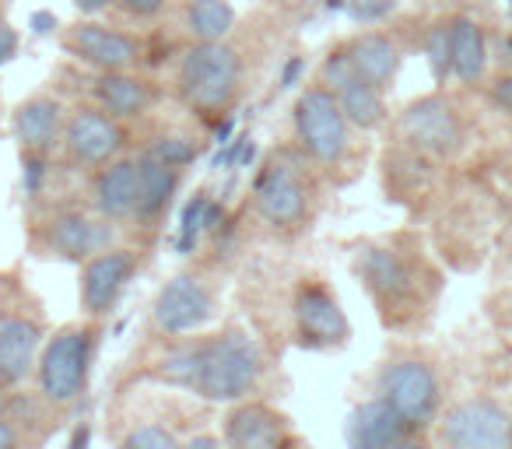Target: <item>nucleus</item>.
<instances>
[{"instance_id":"nucleus-1","label":"nucleus","mask_w":512,"mask_h":449,"mask_svg":"<svg viewBox=\"0 0 512 449\" xmlns=\"http://www.w3.org/2000/svg\"><path fill=\"white\" fill-rule=\"evenodd\" d=\"M102 327L99 320L67 323L57 334L46 337L36 362L39 397L46 407H71L85 397L88 379L95 369V351H99Z\"/></svg>"},{"instance_id":"nucleus-2","label":"nucleus","mask_w":512,"mask_h":449,"mask_svg":"<svg viewBox=\"0 0 512 449\" xmlns=\"http://www.w3.org/2000/svg\"><path fill=\"white\" fill-rule=\"evenodd\" d=\"M264 379V351L239 327H225L221 334L204 337L200 351V376L197 397L214 400V404H235L246 400Z\"/></svg>"},{"instance_id":"nucleus-3","label":"nucleus","mask_w":512,"mask_h":449,"mask_svg":"<svg viewBox=\"0 0 512 449\" xmlns=\"http://www.w3.org/2000/svg\"><path fill=\"white\" fill-rule=\"evenodd\" d=\"M242 88V53L228 39L193 43L176 71V92L193 113H225Z\"/></svg>"},{"instance_id":"nucleus-4","label":"nucleus","mask_w":512,"mask_h":449,"mask_svg":"<svg viewBox=\"0 0 512 449\" xmlns=\"http://www.w3.org/2000/svg\"><path fill=\"white\" fill-rule=\"evenodd\" d=\"M46 344L43 306L22 281L0 278V383L22 386Z\"/></svg>"},{"instance_id":"nucleus-5","label":"nucleus","mask_w":512,"mask_h":449,"mask_svg":"<svg viewBox=\"0 0 512 449\" xmlns=\"http://www.w3.org/2000/svg\"><path fill=\"white\" fill-rule=\"evenodd\" d=\"M309 158L292 151H274L264 162L253 186L256 214L278 232H295L309 221L313 211V183H309Z\"/></svg>"},{"instance_id":"nucleus-6","label":"nucleus","mask_w":512,"mask_h":449,"mask_svg":"<svg viewBox=\"0 0 512 449\" xmlns=\"http://www.w3.org/2000/svg\"><path fill=\"white\" fill-rule=\"evenodd\" d=\"M295 141L309 162L334 169L351 151V120L327 85H313L295 102Z\"/></svg>"},{"instance_id":"nucleus-7","label":"nucleus","mask_w":512,"mask_h":449,"mask_svg":"<svg viewBox=\"0 0 512 449\" xmlns=\"http://www.w3.org/2000/svg\"><path fill=\"white\" fill-rule=\"evenodd\" d=\"M376 390L386 404H393V411L414 428H428L439 418L442 404V383L439 372L421 358H393L379 369Z\"/></svg>"},{"instance_id":"nucleus-8","label":"nucleus","mask_w":512,"mask_h":449,"mask_svg":"<svg viewBox=\"0 0 512 449\" xmlns=\"http://www.w3.org/2000/svg\"><path fill=\"white\" fill-rule=\"evenodd\" d=\"M355 274L386 320L393 313H404L418 299V271H414V264L397 246H386V243L362 246L355 257Z\"/></svg>"},{"instance_id":"nucleus-9","label":"nucleus","mask_w":512,"mask_h":449,"mask_svg":"<svg viewBox=\"0 0 512 449\" xmlns=\"http://www.w3.org/2000/svg\"><path fill=\"white\" fill-rule=\"evenodd\" d=\"M60 148L74 169H99L120 158V151L127 148V130H123V120H116L102 106H78L67 113Z\"/></svg>"},{"instance_id":"nucleus-10","label":"nucleus","mask_w":512,"mask_h":449,"mask_svg":"<svg viewBox=\"0 0 512 449\" xmlns=\"http://www.w3.org/2000/svg\"><path fill=\"white\" fill-rule=\"evenodd\" d=\"M292 320H295V337L309 351L341 348L351 337V323L344 316L341 302H337V295L320 278H306L295 288Z\"/></svg>"},{"instance_id":"nucleus-11","label":"nucleus","mask_w":512,"mask_h":449,"mask_svg":"<svg viewBox=\"0 0 512 449\" xmlns=\"http://www.w3.org/2000/svg\"><path fill=\"white\" fill-rule=\"evenodd\" d=\"M214 313H218V295H214L211 281H204L200 274H176L158 292L151 320H155L158 334L186 337L204 330L214 320Z\"/></svg>"},{"instance_id":"nucleus-12","label":"nucleus","mask_w":512,"mask_h":449,"mask_svg":"<svg viewBox=\"0 0 512 449\" xmlns=\"http://www.w3.org/2000/svg\"><path fill=\"white\" fill-rule=\"evenodd\" d=\"M137 267V250L127 246H109V250L95 253L81 264V281H78V299H81V313L88 320H106L116 306H120L123 292L134 281Z\"/></svg>"},{"instance_id":"nucleus-13","label":"nucleus","mask_w":512,"mask_h":449,"mask_svg":"<svg viewBox=\"0 0 512 449\" xmlns=\"http://www.w3.org/2000/svg\"><path fill=\"white\" fill-rule=\"evenodd\" d=\"M439 439L453 449H509L512 418L495 400H463L446 411L439 425Z\"/></svg>"},{"instance_id":"nucleus-14","label":"nucleus","mask_w":512,"mask_h":449,"mask_svg":"<svg viewBox=\"0 0 512 449\" xmlns=\"http://www.w3.org/2000/svg\"><path fill=\"white\" fill-rule=\"evenodd\" d=\"M64 50L95 71H134L144 60L141 39L102 22H74L64 32Z\"/></svg>"},{"instance_id":"nucleus-15","label":"nucleus","mask_w":512,"mask_h":449,"mask_svg":"<svg viewBox=\"0 0 512 449\" xmlns=\"http://www.w3.org/2000/svg\"><path fill=\"white\" fill-rule=\"evenodd\" d=\"M320 85H327L337 95V102L348 113L351 127L358 130H376L386 123V102H383V88L372 85L369 78L355 71L348 50H334L320 67Z\"/></svg>"},{"instance_id":"nucleus-16","label":"nucleus","mask_w":512,"mask_h":449,"mask_svg":"<svg viewBox=\"0 0 512 449\" xmlns=\"http://www.w3.org/2000/svg\"><path fill=\"white\" fill-rule=\"evenodd\" d=\"M400 137L411 144L414 151L432 158H449L453 151H460L463 144V127L456 109L449 106L439 95H428V99H418L404 109L397 123Z\"/></svg>"},{"instance_id":"nucleus-17","label":"nucleus","mask_w":512,"mask_h":449,"mask_svg":"<svg viewBox=\"0 0 512 449\" xmlns=\"http://www.w3.org/2000/svg\"><path fill=\"white\" fill-rule=\"evenodd\" d=\"M113 221H106L102 214L88 211H57L43 225V250L57 260H71V264H85L88 257L109 250L113 246Z\"/></svg>"},{"instance_id":"nucleus-18","label":"nucleus","mask_w":512,"mask_h":449,"mask_svg":"<svg viewBox=\"0 0 512 449\" xmlns=\"http://www.w3.org/2000/svg\"><path fill=\"white\" fill-rule=\"evenodd\" d=\"M67 109L57 95H32L11 116V130L22 148V158H50L53 148L64 141Z\"/></svg>"},{"instance_id":"nucleus-19","label":"nucleus","mask_w":512,"mask_h":449,"mask_svg":"<svg viewBox=\"0 0 512 449\" xmlns=\"http://www.w3.org/2000/svg\"><path fill=\"white\" fill-rule=\"evenodd\" d=\"M295 442L292 421L264 400H242L225 418V446L232 449H278Z\"/></svg>"},{"instance_id":"nucleus-20","label":"nucleus","mask_w":512,"mask_h":449,"mask_svg":"<svg viewBox=\"0 0 512 449\" xmlns=\"http://www.w3.org/2000/svg\"><path fill=\"white\" fill-rule=\"evenodd\" d=\"M179 183H183V169H176V165L162 162V158L148 155L141 148V155H137V207H134L137 229H158L162 225Z\"/></svg>"},{"instance_id":"nucleus-21","label":"nucleus","mask_w":512,"mask_h":449,"mask_svg":"<svg viewBox=\"0 0 512 449\" xmlns=\"http://www.w3.org/2000/svg\"><path fill=\"white\" fill-rule=\"evenodd\" d=\"M414 428L393 411V404H386L383 397H372L365 404H358L344 428V439L355 449H393L407 446L414 439Z\"/></svg>"},{"instance_id":"nucleus-22","label":"nucleus","mask_w":512,"mask_h":449,"mask_svg":"<svg viewBox=\"0 0 512 449\" xmlns=\"http://www.w3.org/2000/svg\"><path fill=\"white\" fill-rule=\"evenodd\" d=\"M92 99L116 120H141L155 109L158 88L134 71H95Z\"/></svg>"},{"instance_id":"nucleus-23","label":"nucleus","mask_w":512,"mask_h":449,"mask_svg":"<svg viewBox=\"0 0 512 449\" xmlns=\"http://www.w3.org/2000/svg\"><path fill=\"white\" fill-rule=\"evenodd\" d=\"M92 207L113 225L134 221L137 207V158H113L99 165L92 179Z\"/></svg>"},{"instance_id":"nucleus-24","label":"nucleus","mask_w":512,"mask_h":449,"mask_svg":"<svg viewBox=\"0 0 512 449\" xmlns=\"http://www.w3.org/2000/svg\"><path fill=\"white\" fill-rule=\"evenodd\" d=\"M344 50H348L355 71L362 74V78H369L372 85L386 88L393 78H397L400 50H397V43L386 36V32H362V36L351 39Z\"/></svg>"},{"instance_id":"nucleus-25","label":"nucleus","mask_w":512,"mask_h":449,"mask_svg":"<svg viewBox=\"0 0 512 449\" xmlns=\"http://www.w3.org/2000/svg\"><path fill=\"white\" fill-rule=\"evenodd\" d=\"M200 351H204V337H176L169 348L158 355V362L148 369L151 379L158 383L179 386V390H197L200 376Z\"/></svg>"},{"instance_id":"nucleus-26","label":"nucleus","mask_w":512,"mask_h":449,"mask_svg":"<svg viewBox=\"0 0 512 449\" xmlns=\"http://www.w3.org/2000/svg\"><path fill=\"white\" fill-rule=\"evenodd\" d=\"M488 64V46H484V32L470 18H453V74L460 81H477Z\"/></svg>"},{"instance_id":"nucleus-27","label":"nucleus","mask_w":512,"mask_h":449,"mask_svg":"<svg viewBox=\"0 0 512 449\" xmlns=\"http://www.w3.org/2000/svg\"><path fill=\"white\" fill-rule=\"evenodd\" d=\"M235 29V8L228 0H190L186 4V32L197 43L228 39Z\"/></svg>"},{"instance_id":"nucleus-28","label":"nucleus","mask_w":512,"mask_h":449,"mask_svg":"<svg viewBox=\"0 0 512 449\" xmlns=\"http://www.w3.org/2000/svg\"><path fill=\"white\" fill-rule=\"evenodd\" d=\"M425 53H428V67H432V78L442 85L453 74V22L432 25V32L425 39Z\"/></svg>"},{"instance_id":"nucleus-29","label":"nucleus","mask_w":512,"mask_h":449,"mask_svg":"<svg viewBox=\"0 0 512 449\" xmlns=\"http://www.w3.org/2000/svg\"><path fill=\"white\" fill-rule=\"evenodd\" d=\"M144 151L155 155V158H162V162L176 165V169H186V165L197 158V144H193L190 137H176V134L155 137L151 144H144Z\"/></svg>"},{"instance_id":"nucleus-30","label":"nucleus","mask_w":512,"mask_h":449,"mask_svg":"<svg viewBox=\"0 0 512 449\" xmlns=\"http://www.w3.org/2000/svg\"><path fill=\"white\" fill-rule=\"evenodd\" d=\"M123 449H176L179 446V435L169 432L165 425H155V421H148V425L134 428L130 435H123L120 442Z\"/></svg>"},{"instance_id":"nucleus-31","label":"nucleus","mask_w":512,"mask_h":449,"mask_svg":"<svg viewBox=\"0 0 512 449\" xmlns=\"http://www.w3.org/2000/svg\"><path fill=\"white\" fill-rule=\"evenodd\" d=\"M204 229H214V225H211V200H207L204 193H197V197L190 200V207H186L183 236H179V246H183V250H190V246L197 243V236Z\"/></svg>"},{"instance_id":"nucleus-32","label":"nucleus","mask_w":512,"mask_h":449,"mask_svg":"<svg viewBox=\"0 0 512 449\" xmlns=\"http://www.w3.org/2000/svg\"><path fill=\"white\" fill-rule=\"evenodd\" d=\"M116 8L130 18H141V22H151L165 11V0H113Z\"/></svg>"},{"instance_id":"nucleus-33","label":"nucleus","mask_w":512,"mask_h":449,"mask_svg":"<svg viewBox=\"0 0 512 449\" xmlns=\"http://www.w3.org/2000/svg\"><path fill=\"white\" fill-rule=\"evenodd\" d=\"M351 11H355V18H362V22H379V18H386L393 11V0H358Z\"/></svg>"},{"instance_id":"nucleus-34","label":"nucleus","mask_w":512,"mask_h":449,"mask_svg":"<svg viewBox=\"0 0 512 449\" xmlns=\"http://www.w3.org/2000/svg\"><path fill=\"white\" fill-rule=\"evenodd\" d=\"M22 442H25L22 425L15 418H8V414H0V449H15Z\"/></svg>"},{"instance_id":"nucleus-35","label":"nucleus","mask_w":512,"mask_h":449,"mask_svg":"<svg viewBox=\"0 0 512 449\" xmlns=\"http://www.w3.org/2000/svg\"><path fill=\"white\" fill-rule=\"evenodd\" d=\"M491 99L512 116V74H505V78H498L495 85H491Z\"/></svg>"},{"instance_id":"nucleus-36","label":"nucleus","mask_w":512,"mask_h":449,"mask_svg":"<svg viewBox=\"0 0 512 449\" xmlns=\"http://www.w3.org/2000/svg\"><path fill=\"white\" fill-rule=\"evenodd\" d=\"M18 53V32L11 25H0V64H8Z\"/></svg>"},{"instance_id":"nucleus-37","label":"nucleus","mask_w":512,"mask_h":449,"mask_svg":"<svg viewBox=\"0 0 512 449\" xmlns=\"http://www.w3.org/2000/svg\"><path fill=\"white\" fill-rule=\"evenodd\" d=\"M109 4H113V0H74V8H78L81 15H88V18L102 15V11H106Z\"/></svg>"},{"instance_id":"nucleus-38","label":"nucleus","mask_w":512,"mask_h":449,"mask_svg":"<svg viewBox=\"0 0 512 449\" xmlns=\"http://www.w3.org/2000/svg\"><path fill=\"white\" fill-rule=\"evenodd\" d=\"M221 442H225V435H193L186 446L197 449V446H221Z\"/></svg>"},{"instance_id":"nucleus-39","label":"nucleus","mask_w":512,"mask_h":449,"mask_svg":"<svg viewBox=\"0 0 512 449\" xmlns=\"http://www.w3.org/2000/svg\"><path fill=\"white\" fill-rule=\"evenodd\" d=\"M8 407H11V397H8V386L0 383V414H8Z\"/></svg>"}]
</instances>
